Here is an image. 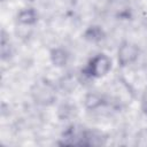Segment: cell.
<instances>
[]
</instances>
